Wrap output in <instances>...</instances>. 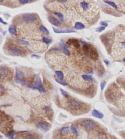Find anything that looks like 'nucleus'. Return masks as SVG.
<instances>
[{
    "mask_svg": "<svg viewBox=\"0 0 125 139\" xmlns=\"http://www.w3.org/2000/svg\"><path fill=\"white\" fill-rule=\"evenodd\" d=\"M100 25H102V27H107V26H108V24L106 23V22H103V21L100 22Z\"/></svg>",
    "mask_w": 125,
    "mask_h": 139,
    "instance_id": "obj_35",
    "label": "nucleus"
},
{
    "mask_svg": "<svg viewBox=\"0 0 125 139\" xmlns=\"http://www.w3.org/2000/svg\"><path fill=\"white\" fill-rule=\"evenodd\" d=\"M104 30H105V27H98V28H97V30H96V31L98 32H101V31H104Z\"/></svg>",
    "mask_w": 125,
    "mask_h": 139,
    "instance_id": "obj_33",
    "label": "nucleus"
},
{
    "mask_svg": "<svg viewBox=\"0 0 125 139\" xmlns=\"http://www.w3.org/2000/svg\"><path fill=\"white\" fill-rule=\"evenodd\" d=\"M56 81L58 83H59L60 85H62V86H67V83H65V82H63L62 80H59V79H57V78H56Z\"/></svg>",
    "mask_w": 125,
    "mask_h": 139,
    "instance_id": "obj_32",
    "label": "nucleus"
},
{
    "mask_svg": "<svg viewBox=\"0 0 125 139\" xmlns=\"http://www.w3.org/2000/svg\"><path fill=\"white\" fill-rule=\"evenodd\" d=\"M70 129V131H71V133H72L73 135H75V136L78 137L79 135V133L78 129L76 128V127L75 126V125H73V124L71 125Z\"/></svg>",
    "mask_w": 125,
    "mask_h": 139,
    "instance_id": "obj_18",
    "label": "nucleus"
},
{
    "mask_svg": "<svg viewBox=\"0 0 125 139\" xmlns=\"http://www.w3.org/2000/svg\"><path fill=\"white\" fill-rule=\"evenodd\" d=\"M123 61H124V62L125 63V58H124V59H123Z\"/></svg>",
    "mask_w": 125,
    "mask_h": 139,
    "instance_id": "obj_44",
    "label": "nucleus"
},
{
    "mask_svg": "<svg viewBox=\"0 0 125 139\" xmlns=\"http://www.w3.org/2000/svg\"><path fill=\"white\" fill-rule=\"evenodd\" d=\"M81 125L88 131H92L96 128V123L93 120L90 119H84L81 121Z\"/></svg>",
    "mask_w": 125,
    "mask_h": 139,
    "instance_id": "obj_1",
    "label": "nucleus"
},
{
    "mask_svg": "<svg viewBox=\"0 0 125 139\" xmlns=\"http://www.w3.org/2000/svg\"><path fill=\"white\" fill-rule=\"evenodd\" d=\"M54 32L56 33H71V32H76L75 31L70 30H59L56 28H53Z\"/></svg>",
    "mask_w": 125,
    "mask_h": 139,
    "instance_id": "obj_14",
    "label": "nucleus"
},
{
    "mask_svg": "<svg viewBox=\"0 0 125 139\" xmlns=\"http://www.w3.org/2000/svg\"><path fill=\"white\" fill-rule=\"evenodd\" d=\"M38 18V15L35 13L25 14L22 15V19L26 23H32V22H35Z\"/></svg>",
    "mask_w": 125,
    "mask_h": 139,
    "instance_id": "obj_2",
    "label": "nucleus"
},
{
    "mask_svg": "<svg viewBox=\"0 0 125 139\" xmlns=\"http://www.w3.org/2000/svg\"><path fill=\"white\" fill-rule=\"evenodd\" d=\"M9 70L8 68L0 66V80H4L8 76Z\"/></svg>",
    "mask_w": 125,
    "mask_h": 139,
    "instance_id": "obj_9",
    "label": "nucleus"
},
{
    "mask_svg": "<svg viewBox=\"0 0 125 139\" xmlns=\"http://www.w3.org/2000/svg\"><path fill=\"white\" fill-rule=\"evenodd\" d=\"M60 91H61V94H62L63 96H64L65 97H66V98H68V94L67 93V92L65 91L64 90H63V89H60Z\"/></svg>",
    "mask_w": 125,
    "mask_h": 139,
    "instance_id": "obj_31",
    "label": "nucleus"
},
{
    "mask_svg": "<svg viewBox=\"0 0 125 139\" xmlns=\"http://www.w3.org/2000/svg\"><path fill=\"white\" fill-rule=\"evenodd\" d=\"M17 42L18 43H20V44H22V45H30V43L28 41H25V40H23V39H17Z\"/></svg>",
    "mask_w": 125,
    "mask_h": 139,
    "instance_id": "obj_26",
    "label": "nucleus"
},
{
    "mask_svg": "<svg viewBox=\"0 0 125 139\" xmlns=\"http://www.w3.org/2000/svg\"><path fill=\"white\" fill-rule=\"evenodd\" d=\"M104 63H106V65H108V64H109V61H108V60H107V59H105V60H104Z\"/></svg>",
    "mask_w": 125,
    "mask_h": 139,
    "instance_id": "obj_40",
    "label": "nucleus"
},
{
    "mask_svg": "<svg viewBox=\"0 0 125 139\" xmlns=\"http://www.w3.org/2000/svg\"><path fill=\"white\" fill-rule=\"evenodd\" d=\"M92 114L94 117L98 118V119H102V118L104 117V115L102 113H101L98 110H95V109H94L92 111Z\"/></svg>",
    "mask_w": 125,
    "mask_h": 139,
    "instance_id": "obj_13",
    "label": "nucleus"
},
{
    "mask_svg": "<svg viewBox=\"0 0 125 139\" xmlns=\"http://www.w3.org/2000/svg\"><path fill=\"white\" fill-rule=\"evenodd\" d=\"M104 3H106V4L110 5L111 6H112V8H115V9H117L118 8V6H117V4H115L114 2H113V1H104Z\"/></svg>",
    "mask_w": 125,
    "mask_h": 139,
    "instance_id": "obj_27",
    "label": "nucleus"
},
{
    "mask_svg": "<svg viewBox=\"0 0 125 139\" xmlns=\"http://www.w3.org/2000/svg\"><path fill=\"white\" fill-rule=\"evenodd\" d=\"M55 74L56 75H57V77H58V79L61 80H62L64 79V74L62 71H57L55 72Z\"/></svg>",
    "mask_w": 125,
    "mask_h": 139,
    "instance_id": "obj_25",
    "label": "nucleus"
},
{
    "mask_svg": "<svg viewBox=\"0 0 125 139\" xmlns=\"http://www.w3.org/2000/svg\"><path fill=\"white\" fill-rule=\"evenodd\" d=\"M48 21L50 22L51 24H53V25L57 26V27H59L61 25V23L57 19H56L55 17H49L48 18Z\"/></svg>",
    "mask_w": 125,
    "mask_h": 139,
    "instance_id": "obj_16",
    "label": "nucleus"
},
{
    "mask_svg": "<svg viewBox=\"0 0 125 139\" xmlns=\"http://www.w3.org/2000/svg\"><path fill=\"white\" fill-rule=\"evenodd\" d=\"M59 46L61 47V49H62L63 52L65 54L67 55V56H69L70 54V51L68 49L67 45H66L65 44L64 42H61L59 43Z\"/></svg>",
    "mask_w": 125,
    "mask_h": 139,
    "instance_id": "obj_11",
    "label": "nucleus"
},
{
    "mask_svg": "<svg viewBox=\"0 0 125 139\" xmlns=\"http://www.w3.org/2000/svg\"><path fill=\"white\" fill-rule=\"evenodd\" d=\"M7 54L9 55L18 56L21 55V51L19 48L16 46H10L7 49Z\"/></svg>",
    "mask_w": 125,
    "mask_h": 139,
    "instance_id": "obj_3",
    "label": "nucleus"
},
{
    "mask_svg": "<svg viewBox=\"0 0 125 139\" xmlns=\"http://www.w3.org/2000/svg\"><path fill=\"white\" fill-rule=\"evenodd\" d=\"M25 139H42L40 136L37 134H29L25 136Z\"/></svg>",
    "mask_w": 125,
    "mask_h": 139,
    "instance_id": "obj_17",
    "label": "nucleus"
},
{
    "mask_svg": "<svg viewBox=\"0 0 125 139\" xmlns=\"http://www.w3.org/2000/svg\"><path fill=\"white\" fill-rule=\"evenodd\" d=\"M39 30L40 31L42 32V33L44 34H47V35H48L49 34V31L48 29L46 28L45 27H44L43 25H40L39 27Z\"/></svg>",
    "mask_w": 125,
    "mask_h": 139,
    "instance_id": "obj_24",
    "label": "nucleus"
},
{
    "mask_svg": "<svg viewBox=\"0 0 125 139\" xmlns=\"http://www.w3.org/2000/svg\"><path fill=\"white\" fill-rule=\"evenodd\" d=\"M98 139H107V135H106V134H105L101 133L98 135Z\"/></svg>",
    "mask_w": 125,
    "mask_h": 139,
    "instance_id": "obj_30",
    "label": "nucleus"
},
{
    "mask_svg": "<svg viewBox=\"0 0 125 139\" xmlns=\"http://www.w3.org/2000/svg\"><path fill=\"white\" fill-rule=\"evenodd\" d=\"M37 126L41 131L43 132V133H47L50 129V125L49 124V123L44 121H39L37 123Z\"/></svg>",
    "mask_w": 125,
    "mask_h": 139,
    "instance_id": "obj_7",
    "label": "nucleus"
},
{
    "mask_svg": "<svg viewBox=\"0 0 125 139\" xmlns=\"http://www.w3.org/2000/svg\"><path fill=\"white\" fill-rule=\"evenodd\" d=\"M59 2L60 3H67V1H59Z\"/></svg>",
    "mask_w": 125,
    "mask_h": 139,
    "instance_id": "obj_42",
    "label": "nucleus"
},
{
    "mask_svg": "<svg viewBox=\"0 0 125 139\" xmlns=\"http://www.w3.org/2000/svg\"><path fill=\"white\" fill-rule=\"evenodd\" d=\"M20 3H21V4H26V3H30V1H28V0H20L19 1Z\"/></svg>",
    "mask_w": 125,
    "mask_h": 139,
    "instance_id": "obj_36",
    "label": "nucleus"
},
{
    "mask_svg": "<svg viewBox=\"0 0 125 139\" xmlns=\"http://www.w3.org/2000/svg\"><path fill=\"white\" fill-rule=\"evenodd\" d=\"M15 134H16V132L11 130V131H9L8 133L6 134V137L9 139H15Z\"/></svg>",
    "mask_w": 125,
    "mask_h": 139,
    "instance_id": "obj_19",
    "label": "nucleus"
},
{
    "mask_svg": "<svg viewBox=\"0 0 125 139\" xmlns=\"http://www.w3.org/2000/svg\"><path fill=\"white\" fill-rule=\"evenodd\" d=\"M15 80L17 83L21 84V85H25L26 83V81L24 78L23 74L21 71L19 70L16 69V72H15Z\"/></svg>",
    "mask_w": 125,
    "mask_h": 139,
    "instance_id": "obj_6",
    "label": "nucleus"
},
{
    "mask_svg": "<svg viewBox=\"0 0 125 139\" xmlns=\"http://www.w3.org/2000/svg\"><path fill=\"white\" fill-rule=\"evenodd\" d=\"M68 105L70 109L72 110L77 111L81 109V104L78 101L73 99H68Z\"/></svg>",
    "mask_w": 125,
    "mask_h": 139,
    "instance_id": "obj_4",
    "label": "nucleus"
},
{
    "mask_svg": "<svg viewBox=\"0 0 125 139\" xmlns=\"http://www.w3.org/2000/svg\"><path fill=\"white\" fill-rule=\"evenodd\" d=\"M43 42L45 43V44H49V43L51 42L52 41V39L51 38H49V37H43L42 39Z\"/></svg>",
    "mask_w": 125,
    "mask_h": 139,
    "instance_id": "obj_28",
    "label": "nucleus"
},
{
    "mask_svg": "<svg viewBox=\"0 0 125 139\" xmlns=\"http://www.w3.org/2000/svg\"><path fill=\"white\" fill-rule=\"evenodd\" d=\"M81 42L83 44V50L85 54H87V55H89V50H90V45L88 44V42H85V41H81Z\"/></svg>",
    "mask_w": 125,
    "mask_h": 139,
    "instance_id": "obj_12",
    "label": "nucleus"
},
{
    "mask_svg": "<svg viewBox=\"0 0 125 139\" xmlns=\"http://www.w3.org/2000/svg\"><path fill=\"white\" fill-rule=\"evenodd\" d=\"M70 129L68 127H63L60 130V134L61 135H65L69 133Z\"/></svg>",
    "mask_w": 125,
    "mask_h": 139,
    "instance_id": "obj_23",
    "label": "nucleus"
},
{
    "mask_svg": "<svg viewBox=\"0 0 125 139\" xmlns=\"http://www.w3.org/2000/svg\"><path fill=\"white\" fill-rule=\"evenodd\" d=\"M32 57H35V58H37V59H38V58H40V56H38V55H32Z\"/></svg>",
    "mask_w": 125,
    "mask_h": 139,
    "instance_id": "obj_38",
    "label": "nucleus"
},
{
    "mask_svg": "<svg viewBox=\"0 0 125 139\" xmlns=\"http://www.w3.org/2000/svg\"><path fill=\"white\" fill-rule=\"evenodd\" d=\"M80 6H81L82 9L84 11H88L89 9H90V4H89V3L87 2V1H81V2L80 3Z\"/></svg>",
    "mask_w": 125,
    "mask_h": 139,
    "instance_id": "obj_15",
    "label": "nucleus"
},
{
    "mask_svg": "<svg viewBox=\"0 0 125 139\" xmlns=\"http://www.w3.org/2000/svg\"><path fill=\"white\" fill-rule=\"evenodd\" d=\"M74 27L77 30H81L85 28V25L81 22H76V23H75Z\"/></svg>",
    "mask_w": 125,
    "mask_h": 139,
    "instance_id": "obj_21",
    "label": "nucleus"
},
{
    "mask_svg": "<svg viewBox=\"0 0 125 139\" xmlns=\"http://www.w3.org/2000/svg\"><path fill=\"white\" fill-rule=\"evenodd\" d=\"M0 23H3V24H4V25H7L6 22H4V20H3L2 19V18H1V17H0Z\"/></svg>",
    "mask_w": 125,
    "mask_h": 139,
    "instance_id": "obj_37",
    "label": "nucleus"
},
{
    "mask_svg": "<svg viewBox=\"0 0 125 139\" xmlns=\"http://www.w3.org/2000/svg\"><path fill=\"white\" fill-rule=\"evenodd\" d=\"M82 78H83L84 80H85V81L89 82L90 83H93V78H92V76H90V75H87V74H84V75H82Z\"/></svg>",
    "mask_w": 125,
    "mask_h": 139,
    "instance_id": "obj_20",
    "label": "nucleus"
},
{
    "mask_svg": "<svg viewBox=\"0 0 125 139\" xmlns=\"http://www.w3.org/2000/svg\"><path fill=\"white\" fill-rule=\"evenodd\" d=\"M106 85V82L104 81V80H103V81H102L101 82V90H103L104 87H105V86Z\"/></svg>",
    "mask_w": 125,
    "mask_h": 139,
    "instance_id": "obj_34",
    "label": "nucleus"
},
{
    "mask_svg": "<svg viewBox=\"0 0 125 139\" xmlns=\"http://www.w3.org/2000/svg\"><path fill=\"white\" fill-rule=\"evenodd\" d=\"M88 55L93 60H97L98 59V54L97 50L93 47H92H92L90 46Z\"/></svg>",
    "mask_w": 125,
    "mask_h": 139,
    "instance_id": "obj_8",
    "label": "nucleus"
},
{
    "mask_svg": "<svg viewBox=\"0 0 125 139\" xmlns=\"http://www.w3.org/2000/svg\"><path fill=\"white\" fill-rule=\"evenodd\" d=\"M35 90H38L41 93H45V90L43 86L42 85V82L40 77H37L35 78V85H34Z\"/></svg>",
    "mask_w": 125,
    "mask_h": 139,
    "instance_id": "obj_5",
    "label": "nucleus"
},
{
    "mask_svg": "<svg viewBox=\"0 0 125 139\" xmlns=\"http://www.w3.org/2000/svg\"><path fill=\"white\" fill-rule=\"evenodd\" d=\"M1 138H2V135H0V139H1Z\"/></svg>",
    "mask_w": 125,
    "mask_h": 139,
    "instance_id": "obj_43",
    "label": "nucleus"
},
{
    "mask_svg": "<svg viewBox=\"0 0 125 139\" xmlns=\"http://www.w3.org/2000/svg\"><path fill=\"white\" fill-rule=\"evenodd\" d=\"M121 44H122L123 47H124L125 49V42H121Z\"/></svg>",
    "mask_w": 125,
    "mask_h": 139,
    "instance_id": "obj_41",
    "label": "nucleus"
},
{
    "mask_svg": "<svg viewBox=\"0 0 125 139\" xmlns=\"http://www.w3.org/2000/svg\"><path fill=\"white\" fill-rule=\"evenodd\" d=\"M54 14H55L56 15H57V16L58 17V18H59L60 20H61V21H62V20H64V15L62 14V13H60V12H55L54 13Z\"/></svg>",
    "mask_w": 125,
    "mask_h": 139,
    "instance_id": "obj_29",
    "label": "nucleus"
},
{
    "mask_svg": "<svg viewBox=\"0 0 125 139\" xmlns=\"http://www.w3.org/2000/svg\"><path fill=\"white\" fill-rule=\"evenodd\" d=\"M3 90H4V88H3V86L1 85V84H0V92H1V91H3Z\"/></svg>",
    "mask_w": 125,
    "mask_h": 139,
    "instance_id": "obj_39",
    "label": "nucleus"
},
{
    "mask_svg": "<svg viewBox=\"0 0 125 139\" xmlns=\"http://www.w3.org/2000/svg\"><path fill=\"white\" fill-rule=\"evenodd\" d=\"M67 43L68 45H69L70 46H73V47L76 48V49H79L80 47L79 42V41L78 40H76V39H69V40L67 42Z\"/></svg>",
    "mask_w": 125,
    "mask_h": 139,
    "instance_id": "obj_10",
    "label": "nucleus"
},
{
    "mask_svg": "<svg viewBox=\"0 0 125 139\" xmlns=\"http://www.w3.org/2000/svg\"><path fill=\"white\" fill-rule=\"evenodd\" d=\"M9 32L11 34H12V35L14 36L17 35L16 27L13 25H11L9 27Z\"/></svg>",
    "mask_w": 125,
    "mask_h": 139,
    "instance_id": "obj_22",
    "label": "nucleus"
}]
</instances>
